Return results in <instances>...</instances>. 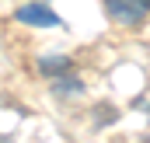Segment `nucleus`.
Returning <instances> with one entry per match:
<instances>
[{"label": "nucleus", "mask_w": 150, "mask_h": 143, "mask_svg": "<svg viewBox=\"0 0 150 143\" xmlns=\"http://www.w3.org/2000/svg\"><path fill=\"white\" fill-rule=\"evenodd\" d=\"M105 14L122 28H136L150 14V0H105Z\"/></svg>", "instance_id": "1"}, {"label": "nucleus", "mask_w": 150, "mask_h": 143, "mask_svg": "<svg viewBox=\"0 0 150 143\" xmlns=\"http://www.w3.org/2000/svg\"><path fill=\"white\" fill-rule=\"evenodd\" d=\"M14 18L21 25H38V28H56L59 25V14L52 7H45V4H25V7H18Z\"/></svg>", "instance_id": "2"}, {"label": "nucleus", "mask_w": 150, "mask_h": 143, "mask_svg": "<svg viewBox=\"0 0 150 143\" xmlns=\"http://www.w3.org/2000/svg\"><path fill=\"white\" fill-rule=\"evenodd\" d=\"M38 70L45 77H59V73L70 70V56H42L38 59Z\"/></svg>", "instance_id": "3"}]
</instances>
